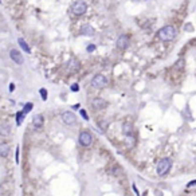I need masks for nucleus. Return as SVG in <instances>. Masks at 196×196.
<instances>
[{"instance_id":"nucleus-14","label":"nucleus","mask_w":196,"mask_h":196,"mask_svg":"<svg viewBox=\"0 0 196 196\" xmlns=\"http://www.w3.org/2000/svg\"><path fill=\"white\" fill-rule=\"evenodd\" d=\"M18 43H19V46L26 51V53H31V48L28 47V44L26 43V40H24L23 38H19V39H18Z\"/></svg>"},{"instance_id":"nucleus-1","label":"nucleus","mask_w":196,"mask_h":196,"mask_svg":"<svg viewBox=\"0 0 196 196\" xmlns=\"http://www.w3.org/2000/svg\"><path fill=\"white\" fill-rule=\"evenodd\" d=\"M176 35H177V31L173 26H165V27L158 30V32H157L158 39L163 42L173 40V39L176 38Z\"/></svg>"},{"instance_id":"nucleus-2","label":"nucleus","mask_w":196,"mask_h":196,"mask_svg":"<svg viewBox=\"0 0 196 196\" xmlns=\"http://www.w3.org/2000/svg\"><path fill=\"white\" fill-rule=\"evenodd\" d=\"M171 168H172V160L165 157V158H161V160L157 163L156 172H157L158 176H165L168 172L171 171Z\"/></svg>"},{"instance_id":"nucleus-25","label":"nucleus","mask_w":196,"mask_h":196,"mask_svg":"<svg viewBox=\"0 0 196 196\" xmlns=\"http://www.w3.org/2000/svg\"><path fill=\"white\" fill-rule=\"evenodd\" d=\"M16 163H19V148H16Z\"/></svg>"},{"instance_id":"nucleus-21","label":"nucleus","mask_w":196,"mask_h":196,"mask_svg":"<svg viewBox=\"0 0 196 196\" xmlns=\"http://www.w3.org/2000/svg\"><path fill=\"white\" fill-rule=\"evenodd\" d=\"M71 90H73V92H78V90H79V86L77 85V83H74V85H71Z\"/></svg>"},{"instance_id":"nucleus-8","label":"nucleus","mask_w":196,"mask_h":196,"mask_svg":"<svg viewBox=\"0 0 196 196\" xmlns=\"http://www.w3.org/2000/svg\"><path fill=\"white\" fill-rule=\"evenodd\" d=\"M43 124H44V120H43V116L40 114H36L32 120V126H34L35 130H40L43 128Z\"/></svg>"},{"instance_id":"nucleus-16","label":"nucleus","mask_w":196,"mask_h":196,"mask_svg":"<svg viewBox=\"0 0 196 196\" xmlns=\"http://www.w3.org/2000/svg\"><path fill=\"white\" fill-rule=\"evenodd\" d=\"M81 32H82V34H85V35H93V32H94V30L92 28V27H90V26H83L82 27V30H81Z\"/></svg>"},{"instance_id":"nucleus-13","label":"nucleus","mask_w":196,"mask_h":196,"mask_svg":"<svg viewBox=\"0 0 196 196\" xmlns=\"http://www.w3.org/2000/svg\"><path fill=\"white\" fill-rule=\"evenodd\" d=\"M79 69V62L77 59H71L69 62V70L70 71H77Z\"/></svg>"},{"instance_id":"nucleus-9","label":"nucleus","mask_w":196,"mask_h":196,"mask_svg":"<svg viewBox=\"0 0 196 196\" xmlns=\"http://www.w3.org/2000/svg\"><path fill=\"white\" fill-rule=\"evenodd\" d=\"M106 101L105 99H102V98H94L92 101V106L94 109H97V110H101V109H104V108H106Z\"/></svg>"},{"instance_id":"nucleus-4","label":"nucleus","mask_w":196,"mask_h":196,"mask_svg":"<svg viewBox=\"0 0 196 196\" xmlns=\"http://www.w3.org/2000/svg\"><path fill=\"white\" fill-rule=\"evenodd\" d=\"M79 144L82 146H90L93 144V136L92 133L87 132V130H82V132L79 133Z\"/></svg>"},{"instance_id":"nucleus-22","label":"nucleus","mask_w":196,"mask_h":196,"mask_svg":"<svg viewBox=\"0 0 196 196\" xmlns=\"http://www.w3.org/2000/svg\"><path fill=\"white\" fill-rule=\"evenodd\" d=\"M81 114H82V117L85 118V120H89V116H87V113H86L85 110H81Z\"/></svg>"},{"instance_id":"nucleus-5","label":"nucleus","mask_w":196,"mask_h":196,"mask_svg":"<svg viewBox=\"0 0 196 196\" xmlns=\"http://www.w3.org/2000/svg\"><path fill=\"white\" fill-rule=\"evenodd\" d=\"M73 13L77 16H81L83 15V13L86 12V10H87V4L85 3V1H82V0H78V1H75V3L73 4Z\"/></svg>"},{"instance_id":"nucleus-11","label":"nucleus","mask_w":196,"mask_h":196,"mask_svg":"<svg viewBox=\"0 0 196 196\" xmlns=\"http://www.w3.org/2000/svg\"><path fill=\"white\" fill-rule=\"evenodd\" d=\"M10 155V145L7 142H0V157H7Z\"/></svg>"},{"instance_id":"nucleus-15","label":"nucleus","mask_w":196,"mask_h":196,"mask_svg":"<svg viewBox=\"0 0 196 196\" xmlns=\"http://www.w3.org/2000/svg\"><path fill=\"white\" fill-rule=\"evenodd\" d=\"M11 133V128L8 125H3V126H0V134L1 136H8Z\"/></svg>"},{"instance_id":"nucleus-19","label":"nucleus","mask_w":196,"mask_h":196,"mask_svg":"<svg viewBox=\"0 0 196 196\" xmlns=\"http://www.w3.org/2000/svg\"><path fill=\"white\" fill-rule=\"evenodd\" d=\"M39 93H40L42 98H43V101H46V99H47V90H46V89H40V90H39Z\"/></svg>"},{"instance_id":"nucleus-24","label":"nucleus","mask_w":196,"mask_h":196,"mask_svg":"<svg viewBox=\"0 0 196 196\" xmlns=\"http://www.w3.org/2000/svg\"><path fill=\"white\" fill-rule=\"evenodd\" d=\"M193 185H196V180H192V181H190V183L187 184V187L190 188V187H193Z\"/></svg>"},{"instance_id":"nucleus-12","label":"nucleus","mask_w":196,"mask_h":196,"mask_svg":"<svg viewBox=\"0 0 196 196\" xmlns=\"http://www.w3.org/2000/svg\"><path fill=\"white\" fill-rule=\"evenodd\" d=\"M132 132H133V125L130 122H124L122 124V133L125 136H132Z\"/></svg>"},{"instance_id":"nucleus-7","label":"nucleus","mask_w":196,"mask_h":196,"mask_svg":"<svg viewBox=\"0 0 196 196\" xmlns=\"http://www.w3.org/2000/svg\"><path fill=\"white\" fill-rule=\"evenodd\" d=\"M10 57H11V59H12L16 65H22L23 62H24V58H23V55L20 54V51L15 50V48H13V50H11Z\"/></svg>"},{"instance_id":"nucleus-3","label":"nucleus","mask_w":196,"mask_h":196,"mask_svg":"<svg viewBox=\"0 0 196 196\" xmlns=\"http://www.w3.org/2000/svg\"><path fill=\"white\" fill-rule=\"evenodd\" d=\"M106 85H108V79H106V77L102 75V74H97V75L93 77L92 79V86L95 89H104L106 87Z\"/></svg>"},{"instance_id":"nucleus-20","label":"nucleus","mask_w":196,"mask_h":196,"mask_svg":"<svg viewBox=\"0 0 196 196\" xmlns=\"http://www.w3.org/2000/svg\"><path fill=\"white\" fill-rule=\"evenodd\" d=\"M99 126H101L102 130H106V128H108V121H101V122H99Z\"/></svg>"},{"instance_id":"nucleus-6","label":"nucleus","mask_w":196,"mask_h":196,"mask_svg":"<svg viewBox=\"0 0 196 196\" xmlns=\"http://www.w3.org/2000/svg\"><path fill=\"white\" fill-rule=\"evenodd\" d=\"M75 116H74V113H71V111H63L62 113V121H63L66 125H73V124H75Z\"/></svg>"},{"instance_id":"nucleus-23","label":"nucleus","mask_w":196,"mask_h":196,"mask_svg":"<svg viewBox=\"0 0 196 196\" xmlns=\"http://www.w3.org/2000/svg\"><path fill=\"white\" fill-rule=\"evenodd\" d=\"M94 50H95V46H94V44H90V46L87 47V51H89V53H92V51H94Z\"/></svg>"},{"instance_id":"nucleus-18","label":"nucleus","mask_w":196,"mask_h":196,"mask_svg":"<svg viewBox=\"0 0 196 196\" xmlns=\"http://www.w3.org/2000/svg\"><path fill=\"white\" fill-rule=\"evenodd\" d=\"M32 108H34V105H32L31 102H28V104H26V105H24V109H23V113H24V114H27L30 110H31Z\"/></svg>"},{"instance_id":"nucleus-10","label":"nucleus","mask_w":196,"mask_h":196,"mask_svg":"<svg viewBox=\"0 0 196 196\" xmlns=\"http://www.w3.org/2000/svg\"><path fill=\"white\" fill-rule=\"evenodd\" d=\"M128 44H129V38L126 35H121L120 38L117 39V47L120 48H126Z\"/></svg>"},{"instance_id":"nucleus-17","label":"nucleus","mask_w":196,"mask_h":196,"mask_svg":"<svg viewBox=\"0 0 196 196\" xmlns=\"http://www.w3.org/2000/svg\"><path fill=\"white\" fill-rule=\"evenodd\" d=\"M23 120H24V113H23V111L20 113V111H19V113L16 114V124H18V125H20V124L23 122Z\"/></svg>"}]
</instances>
